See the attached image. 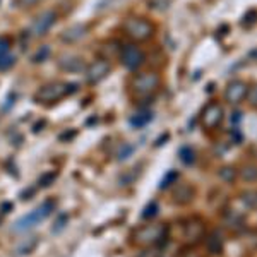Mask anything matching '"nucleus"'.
Masks as SVG:
<instances>
[{
	"instance_id": "14",
	"label": "nucleus",
	"mask_w": 257,
	"mask_h": 257,
	"mask_svg": "<svg viewBox=\"0 0 257 257\" xmlns=\"http://www.w3.org/2000/svg\"><path fill=\"white\" fill-rule=\"evenodd\" d=\"M172 197H173V202H175V204L185 206L196 197V189H194V185H190V184H180V185H177L175 190H173Z\"/></svg>"
},
{
	"instance_id": "22",
	"label": "nucleus",
	"mask_w": 257,
	"mask_h": 257,
	"mask_svg": "<svg viewBox=\"0 0 257 257\" xmlns=\"http://www.w3.org/2000/svg\"><path fill=\"white\" fill-rule=\"evenodd\" d=\"M14 64H16V57L12 53L0 55V70H9L11 67H14Z\"/></svg>"
},
{
	"instance_id": "6",
	"label": "nucleus",
	"mask_w": 257,
	"mask_h": 257,
	"mask_svg": "<svg viewBox=\"0 0 257 257\" xmlns=\"http://www.w3.org/2000/svg\"><path fill=\"white\" fill-rule=\"evenodd\" d=\"M53 208H55V202H53V201H45L40 208L31 211V213L26 214V216L19 218L18 221L14 223V226H12V231H26V230L35 228L38 223H41L43 219H47L50 214H52Z\"/></svg>"
},
{
	"instance_id": "1",
	"label": "nucleus",
	"mask_w": 257,
	"mask_h": 257,
	"mask_svg": "<svg viewBox=\"0 0 257 257\" xmlns=\"http://www.w3.org/2000/svg\"><path fill=\"white\" fill-rule=\"evenodd\" d=\"M161 89V76L156 70H141L128 81V96L136 103H149Z\"/></svg>"
},
{
	"instance_id": "13",
	"label": "nucleus",
	"mask_w": 257,
	"mask_h": 257,
	"mask_svg": "<svg viewBox=\"0 0 257 257\" xmlns=\"http://www.w3.org/2000/svg\"><path fill=\"white\" fill-rule=\"evenodd\" d=\"M88 31L89 30L86 24H72V26H69L67 30L60 35V41H64V43H67V45L77 43V41H81L88 35Z\"/></svg>"
},
{
	"instance_id": "9",
	"label": "nucleus",
	"mask_w": 257,
	"mask_h": 257,
	"mask_svg": "<svg viewBox=\"0 0 257 257\" xmlns=\"http://www.w3.org/2000/svg\"><path fill=\"white\" fill-rule=\"evenodd\" d=\"M248 88H250V84H248L247 81L233 79V81H230L226 84L225 93H223V98H225V101L228 103V105L238 106V105H242V103L245 101Z\"/></svg>"
},
{
	"instance_id": "19",
	"label": "nucleus",
	"mask_w": 257,
	"mask_h": 257,
	"mask_svg": "<svg viewBox=\"0 0 257 257\" xmlns=\"http://www.w3.org/2000/svg\"><path fill=\"white\" fill-rule=\"evenodd\" d=\"M240 201H242V204L245 206V208L254 209L255 208V201H257L255 192H254V190H247V192H243L242 196H240Z\"/></svg>"
},
{
	"instance_id": "7",
	"label": "nucleus",
	"mask_w": 257,
	"mask_h": 257,
	"mask_svg": "<svg viewBox=\"0 0 257 257\" xmlns=\"http://www.w3.org/2000/svg\"><path fill=\"white\" fill-rule=\"evenodd\" d=\"M223 120H225V108L219 101H209L208 105L202 108L201 115H199V122L201 127L206 132H213L221 127Z\"/></svg>"
},
{
	"instance_id": "17",
	"label": "nucleus",
	"mask_w": 257,
	"mask_h": 257,
	"mask_svg": "<svg viewBox=\"0 0 257 257\" xmlns=\"http://www.w3.org/2000/svg\"><path fill=\"white\" fill-rule=\"evenodd\" d=\"M238 177L242 178L243 182H248V184H254L255 178H257V170L255 165H245L242 170H240Z\"/></svg>"
},
{
	"instance_id": "25",
	"label": "nucleus",
	"mask_w": 257,
	"mask_h": 257,
	"mask_svg": "<svg viewBox=\"0 0 257 257\" xmlns=\"http://www.w3.org/2000/svg\"><path fill=\"white\" fill-rule=\"evenodd\" d=\"M177 177H178V173L177 172H170L167 177H165V180L160 184V189H167L168 185H172V184H175V180H177Z\"/></svg>"
},
{
	"instance_id": "12",
	"label": "nucleus",
	"mask_w": 257,
	"mask_h": 257,
	"mask_svg": "<svg viewBox=\"0 0 257 257\" xmlns=\"http://www.w3.org/2000/svg\"><path fill=\"white\" fill-rule=\"evenodd\" d=\"M57 62H59V69L65 70V72H79V70L86 69L82 57L74 55V53H62Z\"/></svg>"
},
{
	"instance_id": "20",
	"label": "nucleus",
	"mask_w": 257,
	"mask_h": 257,
	"mask_svg": "<svg viewBox=\"0 0 257 257\" xmlns=\"http://www.w3.org/2000/svg\"><path fill=\"white\" fill-rule=\"evenodd\" d=\"M180 160L184 161L185 165H192L196 161V153H194L192 148H182L180 149Z\"/></svg>"
},
{
	"instance_id": "27",
	"label": "nucleus",
	"mask_w": 257,
	"mask_h": 257,
	"mask_svg": "<svg viewBox=\"0 0 257 257\" xmlns=\"http://www.w3.org/2000/svg\"><path fill=\"white\" fill-rule=\"evenodd\" d=\"M55 178H57V173H47V175H43V177H41V180H40L41 187H48V185L52 184Z\"/></svg>"
},
{
	"instance_id": "5",
	"label": "nucleus",
	"mask_w": 257,
	"mask_h": 257,
	"mask_svg": "<svg viewBox=\"0 0 257 257\" xmlns=\"http://www.w3.org/2000/svg\"><path fill=\"white\" fill-rule=\"evenodd\" d=\"M182 242L185 247H197L206 238V221L199 216H190L182 221Z\"/></svg>"
},
{
	"instance_id": "23",
	"label": "nucleus",
	"mask_w": 257,
	"mask_h": 257,
	"mask_svg": "<svg viewBox=\"0 0 257 257\" xmlns=\"http://www.w3.org/2000/svg\"><path fill=\"white\" fill-rule=\"evenodd\" d=\"M173 257H202V254L197 250V247H184Z\"/></svg>"
},
{
	"instance_id": "30",
	"label": "nucleus",
	"mask_w": 257,
	"mask_h": 257,
	"mask_svg": "<svg viewBox=\"0 0 257 257\" xmlns=\"http://www.w3.org/2000/svg\"><path fill=\"white\" fill-rule=\"evenodd\" d=\"M9 48H11V41L7 38H0V55L9 53Z\"/></svg>"
},
{
	"instance_id": "10",
	"label": "nucleus",
	"mask_w": 257,
	"mask_h": 257,
	"mask_svg": "<svg viewBox=\"0 0 257 257\" xmlns=\"http://www.w3.org/2000/svg\"><path fill=\"white\" fill-rule=\"evenodd\" d=\"M84 70H86V81H88V84L94 86L110 76L111 64L106 59H96L91 62Z\"/></svg>"
},
{
	"instance_id": "11",
	"label": "nucleus",
	"mask_w": 257,
	"mask_h": 257,
	"mask_svg": "<svg viewBox=\"0 0 257 257\" xmlns=\"http://www.w3.org/2000/svg\"><path fill=\"white\" fill-rule=\"evenodd\" d=\"M57 19H59V16H57L55 11H43L41 14H38V18L33 21L31 30H30L31 35L36 36V38L47 36L48 31L57 24Z\"/></svg>"
},
{
	"instance_id": "29",
	"label": "nucleus",
	"mask_w": 257,
	"mask_h": 257,
	"mask_svg": "<svg viewBox=\"0 0 257 257\" xmlns=\"http://www.w3.org/2000/svg\"><path fill=\"white\" fill-rule=\"evenodd\" d=\"M254 16H255V11L252 9V11H248V14L245 16V18H243V21H242V24L245 28H250L252 24H254Z\"/></svg>"
},
{
	"instance_id": "18",
	"label": "nucleus",
	"mask_w": 257,
	"mask_h": 257,
	"mask_svg": "<svg viewBox=\"0 0 257 257\" xmlns=\"http://www.w3.org/2000/svg\"><path fill=\"white\" fill-rule=\"evenodd\" d=\"M151 118H153L151 111H141V113L134 115V117L131 118V123L134 127H144L148 122H151Z\"/></svg>"
},
{
	"instance_id": "21",
	"label": "nucleus",
	"mask_w": 257,
	"mask_h": 257,
	"mask_svg": "<svg viewBox=\"0 0 257 257\" xmlns=\"http://www.w3.org/2000/svg\"><path fill=\"white\" fill-rule=\"evenodd\" d=\"M219 177H221L225 182H230V184H231V182L237 180L238 173H237V170H235V168H228V167H225V168L219 170Z\"/></svg>"
},
{
	"instance_id": "8",
	"label": "nucleus",
	"mask_w": 257,
	"mask_h": 257,
	"mask_svg": "<svg viewBox=\"0 0 257 257\" xmlns=\"http://www.w3.org/2000/svg\"><path fill=\"white\" fill-rule=\"evenodd\" d=\"M118 59L120 64L125 69L132 70V72H138L144 65V62H146V55H144L143 48L138 47V43H127L120 48Z\"/></svg>"
},
{
	"instance_id": "2",
	"label": "nucleus",
	"mask_w": 257,
	"mask_h": 257,
	"mask_svg": "<svg viewBox=\"0 0 257 257\" xmlns=\"http://www.w3.org/2000/svg\"><path fill=\"white\" fill-rule=\"evenodd\" d=\"M170 228L167 223H148L131 233V243L138 248H155L168 242Z\"/></svg>"
},
{
	"instance_id": "3",
	"label": "nucleus",
	"mask_w": 257,
	"mask_h": 257,
	"mask_svg": "<svg viewBox=\"0 0 257 257\" xmlns=\"http://www.w3.org/2000/svg\"><path fill=\"white\" fill-rule=\"evenodd\" d=\"M77 91V86L67 81H50L47 84L40 86L38 91L35 93V103H38L41 106H52L57 105L62 99L69 98L70 94H74Z\"/></svg>"
},
{
	"instance_id": "26",
	"label": "nucleus",
	"mask_w": 257,
	"mask_h": 257,
	"mask_svg": "<svg viewBox=\"0 0 257 257\" xmlns=\"http://www.w3.org/2000/svg\"><path fill=\"white\" fill-rule=\"evenodd\" d=\"M40 2L41 0H16V4H18V7H21V9H33Z\"/></svg>"
},
{
	"instance_id": "4",
	"label": "nucleus",
	"mask_w": 257,
	"mask_h": 257,
	"mask_svg": "<svg viewBox=\"0 0 257 257\" xmlns=\"http://www.w3.org/2000/svg\"><path fill=\"white\" fill-rule=\"evenodd\" d=\"M122 31L125 33L127 38L132 40V43H144V41H149L156 35V26L148 18L131 16V18H125V21L122 23Z\"/></svg>"
},
{
	"instance_id": "28",
	"label": "nucleus",
	"mask_w": 257,
	"mask_h": 257,
	"mask_svg": "<svg viewBox=\"0 0 257 257\" xmlns=\"http://www.w3.org/2000/svg\"><path fill=\"white\" fill-rule=\"evenodd\" d=\"M65 223H67V216H65V214H62V216L57 219V223H55V226L52 228V231L53 233H59V231L62 230V228L65 226Z\"/></svg>"
},
{
	"instance_id": "15",
	"label": "nucleus",
	"mask_w": 257,
	"mask_h": 257,
	"mask_svg": "<svg viewBox=\"0 0 257 257\" xmlns=\"http://www.w3.org/2000/svg\"><path fill=\"white\" fill-rule=\"evenodd\" d=\"M206 240V247H208V252L211 255H218L223 252V248H225V240H223L221 235L218 233V231H213L211 235H208V238Z\"/></svg>"
},
{
	"instance_id": "16",
	"label": "nucleus",
	"mask_w": 257,
	"mask_h": 257,
	"mask_svg": "<svg viewBox=\"0 0 257 257\" xmlns=\"http://www.w3.org/2000/svg\"><path fill=\"white\" fill-rule=\"evenodd\" d=\"M36 245H38V237H28V238H24L23 242H19L18 245H16L14 255L16 257H21V255L31 254V252L35 250Z\"/></svg>"
},
{
	"instance_id": "24",
	"label": "nucleus",
	"mask_w": 257,
	"mask_h": 257,
	"mask_svg": "<svg viewBox=\"0 0 257 257\" xmlns=\"http://www.w3.org/2000/svg\"><path fill=\"white\" fill-rule=\"evenodd\" d=\"M158 204L156 202H151L149 206H146V209H144V213H143V218H148V219H151V218H155L156 214H158Z\"/></svg>"
}]
</instances>
